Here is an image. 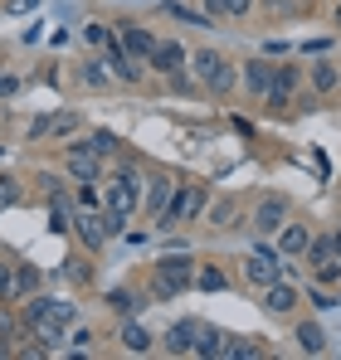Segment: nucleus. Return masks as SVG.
<instances>
[{
    "instance_id": "f257e3e1",
    "label": "nucleus",
    "mask_w": 341,
    "mask_h": 360,
    "mask_svg": "<svg viewBox=\"0 0 341 360\" xmlns=\"http://www.w3.org/2000/svg\"><path fill=\"white\" fill-rule=\"evenodd\" d=\"M185 288H195V263H190L185 253H166V258L156 263V273H151V297L170 302V297H180Z\"/></svg>"
},
{
    "instance_id": "f03ea898",
    "label": "nucleus",
    "mask_w": 341,
    "mask_h": 360,
    "mask_svg": "<svg viewBox=\"0 0 341 360\" xmlns=\"http://www.w3.org/2000/svg\"><path fill=\"white\" fill-rule=\"evenodd\" d=\"M205 205H210V190L205 185H175V195H170V205L156 214V229H175V224H195L200 214H205Z\"/></svg>"
},
{
    "instance_id": "7ed1b4c3",
    "label": "nucleus",
    "mask_w": 341,
    "mask_h": 360,
    "mask_svg": "<svg viewBox=\"0 0 341 360\" xmlns=\"http://www.w3.org/2000/svg\"><path fill=\"white\" fill-rule=\"evenodd\" d=\"M103 161H108V156H98L83 136L63 146V171L78 180V185H88V180H93V185H103Z\"/></svg>"
},
{
    "instance_id": "20e7f679",
    "label": "nucleus",
    "mask_w": 341,
    "mask_h": 360,
    "mask_svg": "<svg viewBox=\"0 0 341 360\" xmlns=\"http://www.w3.org/2000/svg\"><path fill=\"white\" fill-rule=\"evenodd\" d=\"M249 224H254L259 239H273V234L287 224V200H283V195H264V200L249 210Z\"/></svg>"
},
{
    "instance_id": "39448f33",
    "label": "nucleus",
    "mask_w": 341,
    "mask_h": 360,
    "mask_svg": "<svg viewBox=\"0 0 341 360\" xmlns=\"http://www.w3.org/2000/svg\"><path fill=\"white\" fill-rule=\"evenodd\" d=\"M297 83H302L297 63H273V83H268V93H264L268 112H287V108H292V93H297Z\"/></svg>"
},
{
    "instance_id": "423d86ee",
    "label": "nucleus",
    "mask_w": 341,
    "mask_h": 360,
    "mask_svg": "<svg viewBox=\"0 0 341 360\" xmlns=\"http://www.w3.org/2000/svg\"><path fill=\"white\" fill-rule=\"evenodd\" d=\"M113 30H117V44H122L132 59H142V63L151 59V54H156V44H161V34H156V30L132 25V20H122V25H113Z\"/></svg>"
},
{
    "instance_id": "0eeeda50",
    "label": "nucleus",
    "mask_w": 341,
    "mask_h": 360,
    "mask_svg": "<svg viewBox=\"0 0 341 360\" xmlns=\"http://www.w3.org/2000/svg\"><path fill=\"white\" fill-rule=\"evenodd\" d=\"M73 239L83 253H98L103 243H108V219H103V210H78L73 214Z\"/></svg>"
},
{
    "instance_id": "6e6552de",
    "label": "nucleus",
    "mask_w": 341,
    "mask_h": 360,
    "mask_svg": "<svg viewBox=\"0 0 341 360\" xmlns=\"http://www.w3.org/2000/svg\"><path fill=\"white\" fill-rule=\"evenodd\" d=\"M259 297H264L259 307H264L268 316H292V311L302 307V292L292 288V278H278V283H273V288H264Z\"/></svg>"
},
{
    "instance_id": "1a4fd4ad",
    "label": "nucleus",
    "mask_w": 341,
    "mask_h": 360,
    "mask_svg": "<svg viewBox=\"0 0 341 360\" xmlns=\"http://www.w3.org/2000/svg\"><path fill=\"white\" fill-rule=\"evenodd\" d=\"M103 63H108V73H113L117 83H142V78H147V63L132 59V54H127L117 39L108 44V49H103Z\"/></svg>"
},
{
    "instance_id": "9d476101",
    "label": "nucleus",
    "mask_w": 341,
    "mask_h": 360,
    "mask_svg": "<svg viewBox=\"0 0 341 360\" xmlns=\"http://www.w3.org/2000/svg\"><path fill=\"white\" fill-rule=\"evenodd\" d=\"M185 63H190L185 44H180V39H161V44H156V54L147 59V68H151V73H161V78H170V73H185Z\"/></svg>"
},
{
    "instance_id": "9b49d317",
    "label": "nucleus",
    "mask_w": 341,
    "mask_h": 360,
    "mask_svg": "<svg viewBox=\"0 0 341 360\" xmlns=\"http://www.w3.org/2000/svg\"><path fill=\"white\" fill-rule=\"evenodd\" d=\"M278 278H287L283 258H259V253H249V263H244V283H249V288L264 292V288H273Z\"/></svg>"
},
{
    "instance_id": "f8f14e48",
    "label": "nucleus",
    "mask_w": 341,
    "mask_h": 360,
    "mask_svg": "<svg viewBox=\"0 0 341 360\" xmlns=\"http://www.w3.org/2000/svg\"><path fill=\"white\" fill-rule=\"evenodd\" d=\"M39 288H44V273L35 263H15L10 268V292H5V302H25V297H35Z\"/></svg>"
},
{
    "instance_id": "ddd939ff",
    "label": "nucleus",
    "mask_w": 341,
    "mask_h": 360,
    "mask_svg": "<svg viewBox=\"0 0 341 360\" xmlns=\"http://www.w3.org/2000/svg\"><path fill=\"white\" fill-rule=\"evenodd\" d=\"M73 214H78V205L68 200V190L63 185L49 190V234H73Z\"/></svg>"
},
{
    "instance_id": "4468645a",
    "label": "nucleus",
    "mask_w": 341,
    "mask_h": 360,
    "mask_svg": "<svg viewBox=\"0 0 341 360\" xmlns=\"http://www.w3.org/2000/svg\"><path fill=\"white\" fill-rule=\"evenodd\" d=\"M239 83L249 88V98H264L268 83H273V63H268V59H249L244 68H239Z\"/></svg>"
},
{
    "instance_id": "2eb2a0df",
    "label": "nucleus",
    "mask_w": 341,
    "mask_h": 360,
    "mask_svg": "<svg viewBox=\"0 0 341 360\" xmlns=\"http://www.w3.org/2000/svg\"><path fill=\"white\" fill-rule=\"evenodd\" d=\"M273 239H278V253H283V258H302V253H307V243H312V229L287 219V224L278 229V234H273Z\"/></svg>"
},
{
    "instance_id": "dca6fc26",
    "label": "nucleus",
    "mask_w": 341,
    "mask_h": 360,
    "mask_svg": "<svg viewBox=\"0 0 341 360\" xmlns=\"http://www.w3.org/2000/svg\"><path fill=\"white\" fill-rule=\"evenodd\" d=\"M239 214H244V200H239V195H225V200L205 205V219H210V229H234V224H239Z\"/></svg>"
},
{
    "instance_id": "f3484780",
    "label": "nucleus",
    "mask_w": 341,
    "mask_h": 360,
    "mask_svg": "<svg viewBox=\"0 0 341 360\" xmlns=\"http://www.w3.org/2000/svg\"><path fill=\"white\" fill-rule=\"evenodd\" d=\"M170 195H175V180H170V176H156V180H147V195H142V210H147V214L156 219V214H161V210L170 205Z\"/></svg>"
},
{
    "instance_id": "a211bd4d",
    "label": "nucleus",
    "mask_w": 341,
    "mask_h": 360,
    "mask_svg": "<svg viewBox=\"0 0 341 360\" xmlns=\"http://www.w3.org/2000/svg\"><path fill=\"white\" fill-rule=\"evenodd\" d=\"M200 326H205V321H175L166 336H161V341H166V351H170V356H190V346H195Z\"/></svg>"
},
{
    "instance_id": "6ab92c4d",
    "label": "nucleus",
    "mask_w": 341,
    "mask_h": 360,
    "mask_svg": "<svg viewBox=\"0 0 341 360\" xmlns=\"http://www.w3.org/2000/svg\"><path fill=\"white\" fill-rule=\"evenodd\" d=\"M264 356V336H225L220 360H259Z\"/></svg>"
},
{
    "instance_id": "aec40b11",
    "label": "nucleus",
    "mask_w": 341,
    "mask_h": 360,
    "mask_svg": "<svg viewBox=\"0 0 341 360\" xmlns=\"http://www.w3.org/2000/svg\"><path fill=\"white\" fill-rule=\"evenodd\" d=\"M117 341H122V351H127V356H147V351H151V336H147V326H137V316H127V321H122Z\"/></svg>"
},
{
    "instance_id": "412c9836",
    "label": "nucleus",
    "mask_w": 341,
    "mask_h": 360,
    "mask_svg": "<svg viewBox=\"0 0 341 360\" xmlns=\"http://www.w3.org/2000/svg\"><path fill=\"white\" fill-rule=\"evenodd\" d=\"M225 336H229V331H220V326H200V336H195L190 356H200V360H220V351H225Z\"/></svg>"
},
{
    "instance_id": "4be33fe9",
    "label": "nucleus",
    "mask_w": 341,
    "mask_h": 360,
    "mask_svg": "<svg viewBox=\"0 0 341 360\" xmlns=\"http://www.w3.org/2000/svg\"><path fill=\"white\" fill-rule=\"evenodd\" d=\"M292 336H297L302 356H322V351H327V331H322L317 321H297V331H292Z\"/></svg>"
},
{
    "instance_id": "5701e85b",
    "label": "nucleus",
    "mask_w": 341,
    "mask_h": 360,
    "mask_svg": "<svg viewBox=\"0 0 341 360\" xmlns=\"http://www.w3.org/2000/svg\"><path fill=\"white\" fill-rule=\"evenodd\" d=\"M312 268H322V263H337V234H312L307 243V253H302Z\"/></svg>"
},
{
    "instance_id": "b1692460",
    "label": "nucleus",
    "mask_w": 341,
    "mask_h": 360,
    "mask_svg": "<svg viewBox=\"0 0 341 360\" xmlns=\"http://www.w3.org/2000/svg\"><path fill=\"white\" fill-rule=\"evenodd\" d=\"M78 34H83V44H88L93 54H103V49H108V44L117 39V34H113V25H103V20H88V25H83Z\"/></svg>"
},
{
    "instance_id": "393cba45",
    "label": "nucleus",
    "mask_w": 341,
    "mask_h": 360,
    "mask_svg": "<svg viewBox=\"0 0 341 360\" xmlns=\"http://www.w3.org/2000/svg\"><path fill=\"white\" fill-rule=\"evenodd\" d=\"M312 88H317V93H337V88H341V68L332 59L312 63Z\"/></svg>"
},
{
    "instance_id": "a878e982",
    "label": "nucleus",
    "mask_w": 341,
    "mask_h": 360,
    "mask_svg": "<svg viewBox=\"0 0 341 360\" xmlns=\"http://www.w3.org/2000/svg\"><path fill=\"white\" fill-rule=\"evenodd\" d=\"M195 288H200V292H225V288H229L225 268H215V263L200 268V263H195Z\"/></svg>"
},
{
    "instance_id": "bb28decb",
    "label": "nucleus",
    "mask_w": 341,
    "mask_h": 360,
    "mask_svg": "<svg viewBox=\"0 0 341 360\" xmlns=\"http://www.w3.org/2000/svg\"><path fill=\"white\" fill-rule=\"evenodd\" d=\"M190 68H195V78L205 83V78H215V73L225 68V54H215V49H200V54H190Z\"/></svg>"
},
{
    "instance_id": "cd10ccee",
    "label": "nucleus",
    "mask_w": 341,
    "mask_h": 360,
    "mask_svg": "<svg viewBox=\"0 0 341 360\" xmlns=\"http://www.w3.org/2000/svg\"><path fill=\"white\" fill-rule=\"evenodd\" d=\"M108 307H113L117 316H137V311L147 307V297H137V292H127V288H117V292H108Z\"/></svg>"
},
{
    "instance_id": "c85d7f7f",
    "label": "nucleus",
    "mask_w": 341,
    "mask_h": 360,
    "mask_svg": "<svg viewBox=\"0 0 341 360\" xmlns=\"http://www.w3.org/2000/svg\"><path fill=\"white\" fill-rule=\"evenodd\" d=\"M78 78H83V88H108L113 73H108V63H103V54H98V59H88L83 68H78Z\"/></svg>"
},
{
    "instance_id": "c756f323",
    "label": "nucleus",
    "mask_w": 341,
    "mask_h": 360,
    "mask_svg": "<svg viewBox=\"0 0 341 360\" xmlns=\"http://www.w3.org/2000/svg\"><path fill=\"white\" fill-rule=\"evenodd\" d=\"M78 131V112H49V136L54 141H68Z\"/></svg>"
},
{
    "instance_id": "7c9ffc66",
    "label": "nucleus",
    "mask_w": 341,
    "mask_h": 360,
    "mask_svg": "<svg viewBox=\"0 0 341 360\" xmlns=\"http://www.w3.org/2000/svg\"><path fill=\"white\" fill-rule=\"evenodd\" d=\"M49 307H54V302H49V297H39V292H35V297H25V307H20V316H25V326H35L39 316H49Z\"/></svg>"
},
{
    "instance_id": "2f4dec72",
    "label": "nucleus",
    "mask_w": 341,
    "mask_h": 360,
    "mask_svg": "<svg viewBox=\"0 0 341 360\" xmlns=\"http://www.w3.org/2000/svg\"><path fill=\"white\" fill-rule=\"evenodd\" d=\"M83 141H88V146H93L98 156H113V151H117V136H113V131H108V127H98V131H88Z\"/></svg>"
},
{
    "instance_id": "473e14b6",
    "label": "nucleus",
    "mask_w": 341,
    "mask_h": 360,
    "mask_svg": "<svg viewBox=\"0 0 341 360\" xmlns=\"http://www.w3.org/2000/svg\"><path fill=\"white\" fill-rule=\"evenodd\" d=\"M234 83H239V73H234V68H220V73H215V78H205V88H210V93H215V98H225L229 88H234Z\"/></svg>"
},
{
    "instance_id": "72a5a7b5",
    "label": "nucleus",
    "mask_w": 341,
    "mask_h": 360,
    "mask_svg": "<svg viewBox=\"0 0 341 360\" xmlns=\"http://www.w3.org/2000/svg\"><path fill=\"white\" fill-rule=\"evenodd\" d=\"M170 20H180V25H200V30H210V15H195V10H185V5H166Z\"/></svg>"
},
{
    "instance_id": "f704fd0d",
    "label": "nucleus",
    "mask_w": 341,
    "mask_h": 360,
    "mask_svg": "<svg viewBox=\"0 0 341 360\" xmlns=\"http://www.w3.org/2000/svg\"><path fill=\"white\" fill-rule=\"evenodd\" d=\"M78 210H103V195L93 190V180H88V185H78Z\"/></svg>"
},
{
    "instance_id": "c9c22d12",
    "label": "nucleus",
    "mask_w": 341,
    "mask_h": 360,
    "mask_svg": "<svg viewBox=\"0 0 341 360\" xmlns=\"http://www.w3.org/2000/svg\"><path fill=\"white\" fill-rule=\"evenodd\" d=\"M10 205H20V185L10 176H0V210H10Z\"/></svg>"
},
{
    "instance_id": "e433bc0d",
    "label": "nucleus",
    "mask_w": 341,
    "mask_h": 360,
    "mask_svg": "<svg viewBox=\"0 0 341 360\" xmlns=\"http://www.w3.org/2000/svg\"><path fill=\"white\" fill-rule=\"evenodd\" d=\"M15 93H20V73L0 68V103H5V98H15Z\"/></svg>"
},
{
    "instance_id": "4c0bfd02",
    "label": "nucleus",
    "mask_w": 341,
    "mask_h": 360,
    "mask_svg": "<svg viewBox=\"0 0 341 360\" xmlns=\"http://www.w3.org/2000/svg\"><path fill=\"white\" fill-rule=\"evenodd\" d=\"M49 321H58V326H73V302H54V307H49Z\"/></svg>"
},
{
    "instance_id": "58836bf2",
    "label": "nucleus",
    "mask_w": 341,
    "mask_h": 360,
    "mask_svg": "<svg viewBox=\"0 0 341 360\" xmlns=\"http://www.w3.org/2000/svg\"><path fill=\"white\" fill-rule=\"evenodd\" d=\"M307 302H312L317 311H327V307H332V288H327V283H322V288H307Z\"/></svg>"
},
{
    "instance_id": "ea45409f",
    "label": "nucleus",
    "mask_w": 341,
    "mask_h": 360,
    "mask_svg": "<svg viewBox=\"0 0 341 360\" xmlns=\"http://www.w3.org/2000/svg\"><path fill=\"white\" fill-rule=\"evenodd\" d=\"M15 356H25V360H44V356H54V346H49V341H39V346H20Z\"/></svg>"
},
{
    "instance_id": "a19ab883",
    "label": "nucleus",
    "mask_w": 341,
    "mask_h": 360,
    "mask_svg": "<svg viewBox=\"0 0 341 360\" xmlns=\"http://www.w3.org/2000/svg\"><path fill=\"white\" fill-rule=\"evenodd\" d=\"M68 341H73V351H78V356H88V346H93V331H88V326H78Z\"/></svg>"
},
{
    "instance_id": "79ce46f5",
    "label": "nucleus",
    "mask_w": 341,
    "mask_h": 360,
    "mask_svg": "<svg viewBox=\"0 0 341 360\" xmlns=\"http://www.w3.org/2000/svg\"><path fill=\"white\" fill-rule=\"evenodd\" d=\"M0 341H15V311L0 307Z\"/></svg>"
},
{
    "instance_id": "37998d69",
    "label": "nucleus",
    "mask_w": 341,
    "mask_h": 360,
    "mask_svg": "<svg viewBox=\"0 0 341 360\" xmlns=\"http://www.w3.org/2000/svg\"><path fill=\"white\" fill-rule=\"evenodd\" d=\"M249 10H254V0H225V15H229V20H244Z\"/></svg>"
},
{
    "instance_id": "c03bdc74",
    "label": "nucleus",
    "mask_w": 341,
    "mask_h": 360,
    "mask_svg": "<svg viewBox=\"0 0 341 360\" xmlns=\"http://www.w3.org/2000/svg\"><path fill=\"white\" fill-rule=\"evenodd\" d=\"M5 292H10V263H0V302H5Z\"/></svg>"
},
{
    "instance_id": "a18cd8bd",
    "label": "nucleus",
    "mask_w": 341,
    "mask_h": 360,
    "mask_svg": "<svg viewBox=\"0 0 341 360\" xmlns=\"http://www.w3.org/2000/svg\"><path fill=\"white\" fill-rule=\"evenodd\" d=\"M205 15L215 20V15H225V0H205Z\"/></svg>"
},
{
    "instance_id": "49530a36",
    "label": "nucleus",
    "mask_w": 341,
    "mask_h": 360,
    "mask_svg": "<svg viewBox=\"0 0 341 360\" xmlns=\"http://www.w3.org/2000/svg\"><path fill=\"white\" fill-rule=\"evenodd\" d=\"M332 25H337V30H341V0H337V10H332Z\"/></svg>"
},
{
    "instance_id": "de8ad7c7",
    "label": "nucleus",
    "mask_w": 341,
    "mask_h": 360,
    "mask_svg": "<svg viewBox=\"0 0 341 360\" xmlns=\"http://www.w3.org/2000/svg\"><path fill=\"white\" fill-rule=\"evenodd\" d=\"M337 258H341V229H337Z\"/></svg>"
},
{
    "instance_id": "09e8293b",
    "label": "nucleus",
    "mask_w": 341,
    "mask_h": 360,
    "mask_svg": "<svg viewBox=\"0 0 341 360\" xmlns=\"http://www.w3.org/2000/svg\"><path fill=\"white\" fill-rule=\"evenodd\" d=\"M0 156H5V146H0Z\"/></svg>"
}]
</instances>
